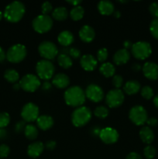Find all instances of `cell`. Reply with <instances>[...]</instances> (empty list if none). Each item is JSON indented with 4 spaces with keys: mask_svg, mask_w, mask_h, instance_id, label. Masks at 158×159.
Returning a JSON list of instances; mask_svg holds the SVG:
<instances>
[{
    "mask_svg": "<svg viewBox=\"0 0 158 159\" xmlns=\"http://www.w3.org/2000/svg\"><path fill=\"white\" fill-rule=\"evenodd\" d=\"M2 16H3V12H2V11H0V20L2 19Z\"/></svg>",
    "mask_w": 158,
    "mask_h": 159,
    "instance_id": "obj_57",
    "label": "cell"
},
{
    "mask_svg": "<svg viewBox=\"0 0 158 159\" xmlns=\"http://www.w3.org/2000/svg\"><path fill=\"white\" fill-rule=\"evenodd\" d=\"M37 127L42 130H46L50 129L54 125V120L50 116L43 115L40 116L37 120Z\"/></svg>",
    "mask_w": 158,
    "mask_h": 159,
    "instance_id": "obj_21",
    "label": "cell"
},
{
    "mask_svg": "<svg viewBox=\"0 0 158 159\" xmlns=\"http://www.w3.org/2000/svg\"><path fill=\"white\" fill-rule=\"evenodd\" d=\"M132 54L138 60H145L152 53V48L148 42L138 41L133 43L131 48Z\"/></svg>",
    "mask_w": 158,
    "mask_h": 159,
    "instance_id": "obj_7",
    "label": "cell"
},
{
    "mask_svg": "<svg viewBox=\"0 0 158 159\" xmlns=\"http://www.w3.org/2000/svg\"><path fill=\"white\" fill-rule=\"evenodd\" d=\"M27 51L26 47L20 43H17L9 48L6 53V58L12 63H20L24 60Z\"/></svg>",
    "mask_w": 158,
    "mask_h": 159,
    "instance_id": "obj_6",
    "label": "cell"
},
{
    "mask_svg": "<svg viewBox=\"0 0 158 159\" xmlns=\"http://www.w3.org/2000/svg\"><path fill=\"white\" fill-rule=\"evenodd\" d=\"M147 124H148V126H150V127H156L158 124V120L156 118L150 117L147 119Z\"/></svg>",
    "mask_w": 158,
    "mask_h": 159,
    "instance_id": "obj_45",
    "label": "cell"
},
{
    "mask_svg": "<svg viewBox=\"0 0 158 159\" xmlns=\"http://www.w3.org/2000/svg\"><path fill=\"white\" fill-rule=\"evenodd\" d=\"M132 68H133V71H139V70L141 69V66L139 65V64H134V65H133V67H132Z\"/></svg>",
    "mask_w": 158,
    "mask_h": 159,
    "instance_id": "obj_53",
    "label": "cell"
},
{
    "mask_svg": "<svg viewBox=\"0 0 158 159\" xmlns=\"http://www.w3.org/2000/svg\"><path fill=\"white\" fill-rule=\"evenodd\" d=\"M56 146H57V143H56V141H48L46 143V144H45L44 147L46 148V149H48V150L52 151V150H54V148H55Z\"/></svg>",
    "mask_w": 158,
    "mask_h": 159,
    "instance_id": "obj_44",
    "label": "cell"
},
{
    "mask_svg": "<svg viewBox=\"0 0 158 159\" xmlns=\"http://www.w3.org/2000/svg\"><path fill=\"white\" fill-rule=\"evenodd\" d=\"M98 9L102 15L109 16L115 12L114 5L110 1H101L98 4Z\"/></svg>",
    "mask_w": 158,
    "mask_h": 159,
    "instance_id": "obj_23",
    "label": "cell"
},
{
    "mask_svg": "<svg viewBox=\"0 0 158 159\" xmlns=\"http://www.w3.org/2000/svg\"><path fill=\"white\" fill-rule=\"evenodd\" d=\"M101 130H102V129L99 127H93L91 129V134L94 137H99Z\"/></svg>",
    "mask_w": 158,
    "mask_h": 159,
    "instance_id": "obj_46",
    "label": "cell"
},
{
    "mask_svg": "<svg viewBox=\"0 0 158 159\" xmlns=\"http://www.w3.org/2000/svg\"><path fill=\"white\" fill-rule=\"evenodd\" d=\"M6 58V54L5 53L3 48L0 46V61H3Z\"/></svg>",
    "mask_w": 158,
    "mask_h": 159,
    "instance_id": "obj_49",
    "label": "cell"
},
{
    "mask_svg": "<svg viewBox=\"0 0 158 159\" xmlns=\"http://www.w3.org/2000/svg\"><path fill=\"white\" fill-rule=\"evenodd\" d=\"M140 87L139 82L136 80H130L124 85L123 90L127 95H134L140 90Z\"/></svg>",
    "mask_w": 158,
    "mask_h": 159,
    "instance_id": "obj_25",
    "label": "cell"
},
{
    "mask_svg": "<svg viewBox=\"0 0 158 159\" xmlns=\"http://www.w3.org/2000/svg\"><path fill=\"white\" fill-rule=\"evenodd\" d=\"M139 137L142 141L145 144H150L154 140V134L149 127H143L139 131Z\"/></svg>",
    "mask_w": 158,
    "mask_h": 159,
    "instance_id": "obj_24",
    "label": "cell"
},
{
    "mask_svg": "<svg viewBox=\"0 0 158 159\" xmlns=\"http://www.w3.org/2000/svg\"><path fill=\"white\" fill-rule=\"evenodd\" d=\"M39 54L44 60H53L58 54V49L53 42L43 41L38 47Z\"/></svg>",
    "mask_w": 158,
    "mask_h": 159,
    "instance_id": "obj_10",
    "label": "cell"
},
{
    "mask_svg": "<svg viewBox=\"0 0 158 159\" xmlns=\"http://www.w3.org/2000/svg\"><path fill=\"white\" fill-rule=\"evenodd\" d=\"M125 159H142V157L136 152H131L127 155Z\"/></svg>",
    "mask_w": 158,
    "mask_h": 159,
    "instance_id": "obj_47",
    "label": "cell"
},
{
    "mask_svg": "<svg viewBox=\"0 0 158 159\" xmlns=\"http://www.w3.org/2000/svg\"><path fill=\"white\" fill-rule=\"evenodd\" d=\"M99 138L105 144H112L117 142L119 139V133L117 130L112 127H105V128L102 129Z\"/></svg>",
    "mask_w": 158,
    "mask_h": 159,
    "instance_id": "obj_14",
    "label": "cell"
},
{
    "mask_svg": "<svg viewBox=\"0 0 158 159\" xmlns=\"http://www.w3.org/2000/svg\"><path fill=\"white\" fill-rule=\"evenodd\" d=\"M21 116L25 122L31 123L37 121L39 117L38 107L33 102H28L22 109Z\"/></svg>",
    "mask_w": 158,
    "mask_h": 159,
    "instance_id": "obj_12",
    "label": "cell"
},
{
    "mask_svg": "<svg viewBox=\"0 0 158 159\" xmlns=\"http://www.w3.org/2000/svg\"><path fill=\"white\" fill-rule=\"evenodd\" d=\"M20 88L28 93H33L41 85L40 79L33 74H27L20 81Z\"/></svg>",
    "mask_w": 158,
    "mask_h": 159,
    "instance_id": "obj_8",
    "label": "cell"
},
{
    "mask_svg": "<svg viewBox=\"0 0 158 159\" xmlns=\"http://www.w3.org/2000/svg\"><path fill=\"white\" fill-rule=\"evenodd\" d=\"M26 8L23 3L19 1H14L9 3L5 9L3 16L10 23H17L24 16Z\"/></svg>",
    "mask_w": 158,
    "mask_h": 159,
    "instance_id": "obj_2",
    "label": "cell"
},
{
    "mask_svg": "<svg viewBox=\"0 0 158 159\" xmlns=\"http://www.w3.org/2000/svg\"><path fill=\"white\" fill-rule=\"evenodd\" d=\"M64 101L67 105L80 107L85 102V93L81 87L74 85L68 88L64 93Z\"/></svg>",
    "mask_w": 158,
    "mask_h": 159,
    "instance_id": "obj_1",
    "label": "cell"
},
{
    "mask_svg": "<svg viewBox=\"0 0 158 159\" xmlns=\"http://www.w3.org/2000/svg\"><path fill=\"white\" fill-rule=\"evenodd\" d=\"M99 71L105 77L110 78L115 75L116 68H115L112 64L109 63V62H106V63H103L101 65L100 68H99Z\"/></svg>",
    "mask_w": 158,
    "mask_h": 159,
    "instance_id": "obj_26",
    "label": "cell"
},
{
    "mask_svg": "<svg viewBox=\"0 0 158 159\" xmlns=\"http://www.w3.org/2000/svg\"><path fill=\"white\" fill-rule=\"evenodd\" d=\"M14 89H17V90H18L19 89H20V83H19V84H15V85H14Z\"/></svg>",
    "mask_w": 158,
    "mask_h": 159,
    "instance_id": "obj_56",
    "label": "cell"
},
{
    "mask_svg": "<svg viewBox=\"0 0 158 159\" xmlns=\"http://www.w3.org/2000/svg\"><path fill=\"white\" fill-rule=\"evenodd\" d=\"M130 59V53L128 50L120 49L113 55V61L117 65H122L127 63Z\"/></svg>",
    "mask_w": 158,
    "mask_h": 159,
    "instance_id": "obj_18",
    "label": "cell"
},
{
    "mask_svg": "<svg viewBox=\"0 0 158 159\" xmlns=\"http://www.w3.org/2000/svg\"><path fill=\"white\" fill-rule=\"evenodd\" d=\"M57 62H58V65L61 68H64V69L70 68L73 65L71 57L69 55H67V54H59L58 57H57Z\"/></svg>",
    "mask_w": 158,
    "mask_h": 159,
    "instance_id": "obj_28",
    "label": "cell"
},
{
    "mask_svg": "<svg viewBox=\"0 0 158 159\" xmlns=\"http://www.w3.org/2000/svg\"><path fill=\"white\" fill-rule=\"evenodd\" d=\"M112 84L116 89H119L123 84V78L119 75H115L112 79Z\"/></svg>",
    "mask_w": 158,
    "mask_h": 159,
    "instance_id": "obj_38",
    "label": "cell"
},
{
    "mask_svg": "<svg viewBox=\"0 0 158 159\" xmlns=\"http://www.w3.org/2000/svg\"><path fill=\"white\" fill-rule=\"evenodd\" d=\"M41 10L43 15H48L50 12H53V6L50 2H44L42 4Z\"/></svg>",
    "mask_w": 158,
    "mask_h": 159,
    "instance_id": "obj_39",
    "label": "cell"
},
{
    "mask_svg": "<svg viewBox=\"0 0 158 159\" xmlns=\"http://www.w3.org/2000/svg\"><path fill=\"white\" fill-rule=\"evenodd\" d=\"M81 66L87 71H91L94 70L98 65V61L91 54H85L80 59Z\"/></svg>",
    "mask_w": 158,
    "mask_h": 159,
    "instance_id": "obj_16",
    "label": "cell"
},
{
    "mask_svg": "<svg viewBox=\"0 0 158 159\" xmlns=\"http://www.w3.org/2000/svg\"><path fill=\"white\" fill-rule=\"evenodd\" d=\"M85 14V9L82 6H74L70 12V16L74 21H78L81 20Z\"/></svg>",
    "mask_w": 158,
    "mask_h": 159,
    "instance_id": "obj_30",
    "label": "cell"
},
{
    "mask_svg": "<svg viewBox=\"0 0 158 159\" xmlns=\"http://www.w3.org/2000/svg\"><path fill=\"white\" fill-rule=\"evenodd\" d=\"M94 115L100 119H105L108 116V110L104 106L96 107L94 111Z\"/></svg>",
    "mask_w": 158,
    "mask_h": 159,
    "instance_id": "obj_32",
    "label": "cell"
},
{
    "mask_svg": "<svg viewBox=\"0 0 158 159\" xmlns=\"http://www.w3.org/2000/svg\"><path fill=\"white\" fill-rule=\"evenodd\" d=\"M144 76L150 80L158 79V65L152 61L146 62L143 66Z\"/></svg>",
    "mask_w": 158,
    "mask_h": 159,
    "instance_id": "obj_15",
    "label": "cell"
},
{
    "mask_svg": "<svg viewBox=\"0 0 158 159\" xmlns=\"http://www.w3.org/2000/svg\"><path fill=\"white\" fill-rule=\"evenodd\" d=\"M32 26L34 30L39 34H45L50 30L53 26V19L48 15H40L33 19Z\"/></svg>",
    "mask_w": 158,
    "mask_h": 159,
    "instance_id": "obj_5",
    "label": "cell"
},
{
    "mask_svg": "<svg viewBox=\"0 0 158 159\" xmlns=\"http://www.w3.org/2000/svg\"><path fill=\"white\" fill-rule=\"evenodd\" d=\"M24 134L29 140H35L38 136V130L33 124H27L25 127Z\"/></svg>",
    "mask_w": 158,
    "mask_h": 159,
    "instance_id": "obj_29",
    "label": "cell"
},
{
    "mask_svg": "<svg viewBox=\"0 0 158 159\" xmlns=\"http://www.w3.org/2000/svg\"><path fill=\"white\" fill-rule=\"evenodd\" d=\"M113 15H114V16L116 17V19H119V17L121 16V12H119V11H115V12H113Z\"/></svg>",
    "mask_w": 158,
    "mask_h": 159,
    "instance_id": "obj_54",
    "label": "cell"
},
{
    "mask_svg": "<svg viewBox=\"0 0 158 159\" xmlns=\"http://www.w3.org/2000/svg\"><path fill=\"white\" fill-rule=\"evenodd\" d=\"M156 148H155L153 146L151 145L147 146L143 150L144 156H145L147 159H152L154 158L155 155H156Z\"/></svg>",
    "mask_w": 158,
    "mask_h": 159,
    "instance_id": "obj_36",
    "label": "cell"
},
{
    "mask_svg": "<svg viewBox=\"0 0 158 159\" xmlns=\"http://www.w3.org/2000/svg\"><path fill=\"white\" fill-rule=\"evenodd\" d=\"M108 57V50L106 48H101L97 52L98 61L100 62H105Z\"/></svg>",
    "mask_w": 158,
    "mask_h": 159,
    "instance_id": "obj_37",
    "label": "cell"
},
{
    "mask_svg": "<svg viewBox=\"0 0 158 159\" xmlns=\"http://www.w3.org/2000/svg\"><path fill=\"white\" fill-rule=\"evenodd\" d=\"M68 3H69V4H71V5H72L73 6H79V5H80V3L81 2V1H80V0H68V1H66Z\"/></svg>",
    "mask_w": 158,
    "mask_h": 159,
    "instance_id": "obj_52",
    "label": "cell"
},
{
    "mask_svg": "<svg viewBox=\"0 0 158 159\" xmlns=\"http://www.w3.org/2000/svg\"><path fill=\"white\" fill-rule=\"evenodd\" d=\"M44 150V145L40 141H36L28 146L27 154L29 157L36 158L40 156Z\"/></svg>",
    "mask_w": 158,
    "mask_h": 159,
    "instance_id": "obj_19",
    "label": "cell"
},
{
    "mask_svg": "<svg viewBox=\"0 0 158 159\" xmlns=\"http://www.w3.org/2000/svg\"><path fill=\"white\" fill-rule=\"evenodd\" d=\"M9 152H10V149L9 146L5 144H0V158H6L9 155Z\"/></svg>",
    "mask_w": 158,
    "mask_h": 159,
    "instance_id": "obj_41",
    "label": "cell"
},
{
    "mask_svg": "<svg viewBox=\"0 0 158 159\" xmlns=\"http://www.w3.org/2000/svg\"><path fill=\"white\" fill-rule=\"evenodd\" d=\"M91 118V112L88 107H77L71 115V122L76 127H81L86 125Z\"/></svg>",
    "mask_w": 158,
    "mask_h": 159,
    "instance_id": "obj_3",
    "label": "cell"
},
{
    "mask_svg": "<svg viewBox=\"0 0 158 159\" xmlns=\"http://www.w3.org/2000/svg\"><path fill=\"white\" fill-rule=\"evenodd\" d=\"M124 93L121 89H115L107 93L105 102L110 108H116L122 105L124 102Z\"/></svg>",
    "mask_w": 158,
    "mask_h": 159,
    "instance_id": "obj_11",
    "label": "cell"
},
{
    "mask_svg": "<svg viewBox=\"0 0 158 159\" xmlns=\"http://www.w3.org/2000/svg\"><path fill=\"white\" fill-rule=\"evenodd\" d=\"M59 43L64 48H68L74 42V35L69 30H64L57 37Z\"/></svg>",
    "mask_w": 158,
    "mask_h": 159,
    "instance_id": "obj_22",
    "label": "cell"
},
{
    "mask_svg": "<svg viewBox=\"0 0 158 159\" xmlns=\"http://www.w3.org/2000/svg\"><path fill=\"white\" fill-rule=\"evenodd\" d=\"M52 16L54 20H57V21H64L68 16V9L65 7H62V6L57 7L53 10Z\"/></svg>",
    "mask_w": 158,
    "mask_h": 159,
    "instance_id": "obj_27",
    "label": "cell"
},
{
    "mask_svg": "<svg viewBox=\"0 0 158 159\" xmlns=\"http://www.w3.org/2000/svg\"><path fill=\"white\" fill-rule=\"evenodd\" d=\"M133 43H132L131 41H129V40H125V41L123 43L124 48H125L124 49H125V50L131 49L132 47H133Z\"/></svg>",
    "mask_w": 158,
    "mask_h": 159,
    "instance_id": "obj_50",
    "label": "cell"
},
{
    "mask_svg": "<svg viewBox=\"0 0 158 159\" xmlns=\"http://www.w3.org/2000/svg\"><path fill=\"white\" fill-rule=\"evenodd\" d=\"M150 30L152 36L158 40V19H153L150 25Z\"/></svg>",
    "mask_w": 158,
    "mask_h": 159,
    "instance_id": "obj_35",
    "label": "cell"
},
{
    "mask_svg": "<svg viewBox=\"0 0 158 159\" xmlns=\"http://www.w3.org/2000/svg\"><path fill=\"white\" fill-rule=\"evenodd\" d=\"M68 55L74 59H77L80 57L81 56V51H79L77 48H69V51H68Z\"/></svg>",
    "mask_w": 158,
    "mask_h": 159,
    "instance_id": "obj_42",
    "label": "cell"
},
{
    "mask_svg": "<svg viewBox=\"0 0 158 159\" xmlns=\"http://www.w3.org/2000/svg\"><path fill=\"white\" fill-rule=\"evenodd\" d=\"M42 89L43 90H50L51 89V84L49 82H47V81H46L42 85Z\"/></svg>",
    "mask_w": 158,
    "mask_h": 159,
    "instance_id": "obj_51",
    "label": "cell"
},
{
    "mask_svg": "<svg viewBox=\"0 0 158 159\" xmlns=\"http://www.w3.org/2000/svg\"><path fill=\"white\" fill-rule=\"evenodd\" d=\"M154 92L150 86L146 85L141 89V96L146 99H151L153 97Z\"/></svg>",
    "mask_w": 158,
    "mask_h": 159,
    "instance_id": "obj_33",
    "label": "cell"
},
{
    "mask_svg": "<svg viewBox=\"0 0 158 159\" xmlns=\"http://www.w3.org/2000/svg\"><path fill=\"white\" fill-rule=\"evenodd\" d=\"M129 117L133 124L137 126H141L147 123L148 114L144 107L137 105L132 107L129 113Z\"/></svg>",
    "mask_w": 158,
    "mask_h": 159,
    "instance_id": "obj_9",
    "label": "cell"
},
{
    "mask_svg": "<svg viewBox=\"0 0 158 159\" xmlns=\"http://www.w3.org/2000/svg\"><path fill=\"white\" fill-rule=\"evenodd\" d=\"M36 71L39 79L49 80L54 76L55 67L54 64L47 60H41L36 65Z\"/></svg>",
    "mask_w": 158,
    "mask_h": 159,
    "instance_id": "obj_4",
    "label": "cell"
},
{
    "mask_svg": "<svg viewBox=\"0 0 158 159\" xmlns=\"http://www.w3.org/2000/svg\"><path fill=\"white\" fill-rule=\"evenodd\" d=\"M8 134L6 130H5L4 128H0V141L1 140H4L5 138H6Z\"/></svg>",
    "mask_w": 158,
    "mask_h": 159,
    "instance_id": "obj_48",
    "label": "cell"
},
{
    "mask_svg": "<svg viewBox=\"0 0 158 159\" xmlns=\"http://www.w3.org/2000/svg\"><path fill=\"white\" fill-rule=\"evenodd\" d=\"M149 11L154 19H158V2H153L149 6Z\"/></svg>",
    "mask_w": 158,
    "mask_h": 159,
    "instance_id": "obj_40",
    "label": "cell"
},
{
    "mask_svg": "<svg viewBox=\"0 0 158 159\" xmlns=\"http://www.w3.org/2000/svg\"><path fill=\"white\" fill-rule=\"evenodd\" d=\"M10 122V116L6 112L0 113V128H4L7 127Z\"/></svg>",
    "mask_w": 158,
    "mask_h": 159,
    "instance_id": "obj_34",
    "label": "cell"
},
{
    "mask_svg": "<svg viewBox=\"0 0 158 159\" xmlns=\"http://www.w3.org/2000/svg\"><path fill=\"white\" fill-rule=\"evenodd\" d=\"M4 78L9 82L15 83L20 79V75L18 71L14 69H7L4 73Z\"/></svg>",
    "mask_w": 158,
    "mask_h": 159,
    "instance_id": "obj_31",
    "label": "cell"
},
{
    "mask_svg": "<svg viewBox=\"0 0 158 159\" xmlns=\"http://www.w3.org/2000/svg\"><path fill=\"white\" fill-rule=\"evenodd\" d=\"M153 103H154L155 107L158 108V95H156L154 97V99H153Z\"/></svg>",
    "mask_w": 158,
    "mask_h": 159,
    "instance_id": "obj_55",
    "label": "cell"
},
{
    "mask_svg": "<svg viewBox=\"0 0 158 159\" xmlns=\"http://www.w3.org/2000/svg\"><path fill=\"white\" fill-rule=\"evenodd\" d=\"M26 122L25 121H20V122L16 123L15 126V130L17 133H20L23 130L24 131L25 127H26Z\"/></svg>",
    "mask_w": 158,
    "mask_h": 159,
    "instance_id": "obj_43",
    "label": "cell"
},
{
    "mask_svg": "<svg viewBox=\"0 0 158 159\" xmlns=\"http://www.w3.org/2000/svg\"><path fill=\"white\" fill-rule=\"evenodd\" d=\"M52 83L57 89H65L70 84L69 77L64 73H59L54 76Z\"/></svg>",
    "mask_w": 158,
    "mask_h": 159,
    "instance_id": "obj_20",
    "label": "cell"
},
{
    "mask_svg": "<svg viewBox=\"0 0 158 159\" xmlns=\"http://www.w3.org/2000/svg\"><path fill=\"white\" fill-rule=\"evenodd\" d=\"M79 37L81 40L85 43H90L92 41L95 37V33L94 29L88 25L82 26L79 31Z\"/></svg>",
    "mask_w": 158,
    "mask_h": 159,
    "instance_id": "obj_17",
    "label": "cell"
},
{
    "mask_svg": "<svg viewBox=\"0 0 158 159\" xmlns=\"http://www.w3.org/2000/svg\"><path fill=\"white\" fill-rule=\"evenodd\" d=\"M85 96L93 102H99L103 99L104 92L99 85L91 84L85 90Z\"/></svg>",
    "mask_w": 158,
    "mask_h": 159,
    "instance_id": "obj_13",
    "label": "cell"
}]
</instances>
